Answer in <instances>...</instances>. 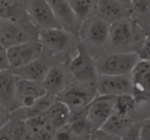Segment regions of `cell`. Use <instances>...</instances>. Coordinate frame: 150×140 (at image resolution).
<instances>
[{
	"instance_id": "cell-31",
	"label": "cell",
	"mask_w": 150,
	"mask_h": 140,
	"mask_svg": "<svg viewBox=\"0 0 150 140\" xmlns=\"http://www.w3.org/2000/svg\"><path fill=\"white\" fill-rule=\"evenodd\" d=\"M0 140H13L10 135L8 121L0 128Z\"/></svg>"
},
{
	"instance_id": "cell-33",
	"label": "cell",
	"mask_w": 150,
	"mask_h": 140,
	"mask_svg": "<svg viewBox=\"0 0 150 140\" xmlns=\"http://www.w3.org/2000/svg\"><path fill=\"white\" fill-rule=\"evenodd\" d=\"M130 10V0H115Z\"/></svg>"
},
{
	"instance_id": "cell-32",
	"label": "cell",
	"mask_w": 150,
	"mask_h": 140,
	"mask_svg": "<svg viewBox=\"0 0 150 140\" xmlns=\"http://www.w3.org/2000/svg\"><path fill=\"white\" fill-rule=\"evenodd\" d=\"M9 115L10 113L8 111L0 104V128H1L8 121Z\"/></svg>"
},
{
	"instance_id": "cell-16",
	"label": "cell",
	"mask_w": 150,
	"mask_h": 140,
	"mask_svg": "<svg viewBox=\"0 0 150 140\" xmlns=\"http://www.w3.org/2000/svg\"><path fill=\"white\" fill-rule=\"evenodd\" d=\"M96 13L110 23L130 16V10L115 0H97Z\"/></svg>"
},
{
	"instance_id": "cell-24",
	"label": "cell",
	"mask_w": 150,
	"mask_h": 140,
	"mask_svg": "<svg viewBox=\"0 0 150 140\" xmlns=\"http://www.w3.org/2000/svg\"><path fill=\"white\" fill-rule=\"evenodd\" d=\"M97 0H69L75 15L81 23L86 19L93 17L96 13Z\"/></svg>"
},
{
	"instance_id": "cell-22",
	"label": "cell",
	"mask_w": 150,
	"mask_h": 140,
	"mask_svg": "<svg viewBox=\"0 0 150 140\" xmlns=\"http://www.w3.org/2000/svg\"><path fill=\"white\" fill-rule=\"evenodd\" d=\"M132 122L134 121L131 118L121 115L114 109L111 116L100 130L111 135L120 136Z\"/></svg>"
},
{
	"instance_id": "cell-19",
	"label": "cell",
	"mask_w": 150,
	"mask_h": 140,
	"mask_svg": "<svg viewBox=\"0 0 150 140\" xmlns=\"http://www.w3.org/2000/svg\"><path fill=\"white\" fill-rule=\"evenodd\" d=\"M43 115L51 128L56 131L68 123L70 109L65 104L57 98Z\"/></svg>"
},
{
	"instance_id": "cell-13",
	"label": "cell",
	"mask_w": 150,
	"mask_h": 140,
	"mask_svg": "<svg viewBox=\"0 0 150 140\" xmlns=\"http://www.w3.org/2000/svg\"><path fill=\"white\" fill-rule=\"evenodd\" d=\"M45 94L42 83L16 77V99L19 108L30 107Z\"/></svg>"
},
{
	"instance_id": "cell-34",
	"label": "cell",
	"mask_w": 150,
	"mask_h": 140,
	"mask_svg": "<svg viewBox=\"0 0 150 140\" xmlns=\"http://www.w3.org/2000/svg\"><path fill=\"white\" fill-rule=\"evenodd\" d=\"M76 140H92V134H85V135L79 137V138Z\"/></svg>"
},
{
	"instance_id": "cell-8",
	"label": "cell",
	"mask_w": 150,
	"mask_h": 140,
	"mask_svg": "<svg viewBox=\"0 0 150 140\" xmlns=\"http://www.w3.org/2000/svg\"><path fill=\"white\" fill-rule=\"evenodd\" d=\"M115 97L96 95L88 105L86 121L93 132L100 129L114 112Z\"/></svg>"
},
{
	"instance_id": "cell-6",
	"label": "cell",
	"mask_w": 150,
	"mask_h": 140,
	"mask_svg": "<svg viewBox=\"0 0 150 140\" xmlns=\"http://www.w3.org/2000/svg\"><path fill=\"white\" fill-rule=\"evenodd\" d=\"M39 30L29 23H19L10 19L0 18V42L7 48L22 42L38 39Z\"/></svg>"
},
{
	"instance_id": "cell-12",
	"label": "cell",
	"mask_w": 150,
	"mask_h": 140,
	"mask_svg": "<svg viewBox=\"0 0 150 140\" xmlns=\"http://www.w3.org/2000/svg\"><path fill=\"white\" fill-rule=\"evenodd\" d=\"M133 95L138 104L150 98V61L141 59L130 73Z\"/></svg>"
},
{
	"instance_id": "cell-17",
	"label": "cell",
	"mask_w": 150,
	"mask_h": 140,
	"mask_svg": "<svg viewBox=\"0 0 150 140\" xmlns=\"http://www.w3.org/2000/svg\"><path fill=\"white\" fill-rule=\"evenodd\" d=\"M42 85L47 94L57 98L67 85L65 71L62 67L51 66L42 80Z\"/></svg>"
},
{
	"instance_id": "cell-4",
	"label": "cell",
	"mask_w": 150,
	"mask_h": 140,
	"mask_svg": "<svg viewBox=\"0 0 150 140\" xmlns=\"http://www.w3.org/2000/svg\"><path fill=\"white\" fill-rule=\"evenodd\" d=\"M141 60L136 52H113L95 61L100 75H123L131 73Z\"/></svg>"
},
{
	"instance_id": "cell-30",
	"label": "cell",
	"mask_w": 150,
	"mask_h": 140,
	"mask_svg": "<svg viewBox=\"0 0 150 140\" xmlns=\"http://www.w3.org/2000/svg\"><path fill=\"white\" fill-rule=\"evenodd\" d=\"M92 140H121L120 136L106 134L98 130L92 133Z\"/></svg>"
},
{
	"instance_id": "cell-18",
	"label": "cell",
	"mask_w": 150,
	"mask_h": 140,
	"mask_svg": "<svg viewBox=\"0 0 150 140\" xmlns=\"http://www.w3.org/2000/svg\"><path fill=\"white\" fill-rule=\"evenodd\" d=\"M50 67L48 61L41 57L23 66L14 69L13 71L16 77L42 83Z\"/></svg>"
},
{
	"instance_id": "cell-7",
	"label": "cell",
	"mask_w": 150,
	"mask_h": 140,
	"mask_svg": "<svg viewBox=\"0 0 150 140\" xmlns=\"http://www.w3.org/2000/svg\"><path fill=\"white\" fill-rule=\"evenodd\" d=\"M44 50L38 39L29 40L7 48L10 69L23 66L43 56Z\"/></svg>"
},
{
	"instance_id": "cell-20",
	"label": "cell",
	"mask_w": 150,
	"mask_h": 140,
	"mask_svg": "<svg viewBox=\"0 0 150 140\" xmlns=\"http://www.w3.org/2000/svg\"><path fill=\"white\" fill-rule=\"evenodd\" d=\"M92 133L86 120L68 123L54 132L52 140H76L85 134Z\"/></svg>"
},
{
	"instance_id": "cell-2",
	"label": "cell",
	"mask_w": 150,
	"mask_h": 140,
	"mask_svg": "<svg viewBox=\"0 0 150 140\" xmlns=\"http://www.w3.org/2000/svg\"><path fill=\"white\" fill-rule=\"evenodd\" d=\"M111 23L98 15L86 19L81 23L78 39L92 55V52L107 48Z\"/></svg>"
},
{
	"instance_id": "cell-3",
	"label": "cell",
	"mask_w": 150,
	"mask_h": 140,
	"mask_svg": "<svg viewBox=\"0 0 150 140\" xmlns=\"http://www.w3.org/2000/svg\"><path fill=\"white\" fill-rule=\"evenodd\" d=\"M77 36L62 28H49L39 30L38 40L44 52L51 56L65 55L76 52L79 42Z\"/></svg>"
},
{
	"instance_id": "cell-35",
	"label": "cell",
	"mask_w": 150,
	"mask_h": 140,
	"mask_svg": "<svg viewBox=\"0 0 150 140\" xmlns=\"http://www.w3.org/2000/svg\"><path fill=\"white\" fill-rule=\"evenodd\" d=\"M149 4H150V0H149Z\"/></svg>"
},
{
	"instance_id": "cell-23",
	"label": "cell",
	"mask_w": 150,
	"mask_h": 140,
	"mask_svg": "<svg viewBox=\"0 0 150 140\" xmlns=\"http://www.w3.org/2000/svg\"><path fill=\"white\" fill-rule=\"evenodd\" d=\"M138 103L132 94H125L116 96L114 103V111L121 115L131 118L133 121L136 120Z\"/></svg>"
},
{
	"instance_id": "cell-28",
	"label": "cell",
	"mask_w": 150,
	"mask_h": 140,
	"mask_svg": "<svg viewBox=\"0 0 150 140\" xmlns=\"http://www.w3.org/2000/svg\"><path fill=\"white\" fill-rule=\"evenodd\" d=\"M10 69L7 56V48L0 42V71Z\"/></svg>"
},
{
	"instance_id": "cell-10",
	"label": "cell",
	"mask_w": 150,
	"mask_h": 140,
	"mask_svg": "<svg viewBox=\"0 0 150 140\" xmlns=\"http://www.w3.org/2000/svg\"><path fill=\"white\" fill-rule=\"evenodd\" d=\"M95 87L97 94L101 96H119L133 93L130 74L123 75L98 74Z\"/></svg>"
},
{
	"instance_id": "cell-26",
	"label": "cell",
	"mask_w": 150,
	"mask_h": 140,
	"mask_svg": "<svg viewBox=\"0 0 150 140\" xmlns=\"http://www.w3.org/2000/svg\"><path fill=\"white\" fill-rule=\"evenodd\" d=\"M120 137L121 140H141L140 121L132 122Z\"/></svg>"
},
{
	"instance_id": "cell-29",
	"label": "cell",
	"mask_w": 150,
	"mask_h": 140,
	"mask_svg": "<svg viewBox=\"0 0 150 140\" xmlns=\"http://www.w3.org/2000/svg\"><path fill=\"white\" fill-rule=\"evenodd\" d=\"M141 122V140H150V118Z\"/></svg>"
},
{
	"instance_id": "cell-25",
	"label": "cell",
	"mask_w": 150,
	"mask_h": 140,
	"mask_svg": "<svg viewBox=\"0 0 150 140\" xmlns=\"http://www.w3.org/2000/svg\"><path fill=\"white\" fill-rule=\"evenodd\" d=\"M8 123L13 140H34L33 134L25 120L9 118Z\"/></svg>"
},
{
	"instance_id": "cell-14",
	"label": "cell",
	"mask_w": 150,
	"mask_h": 140,
	"mask_svg": "<svg viewBox=\"0 0 150 140\" xmlns=\"http://www.w3.org/2000/svg\"><path fill=\"white\" fill-rule=\"evenodd\" d=\"M46 1L60 27L77 36L81 22L75 15L69 0H46Z\"/></svg>"
},
{
	"instance_id": "cell-9",
	"label": "cell",
	"mask_w": 150,
	"mask_h": 140,
	"mask_svg": "<svg viewBox=\"0 0 150 140\" xmlns=\"http://www.w3.org/2000/svg\"><path fill=\"white\" fill-rule=\"evenodd\" d=\"M23 4L29 20L38 30L61 28L46 0H23Z\"/></svg>"
},
{
	"instance_id": "cell-11",
	"label": "cell",
	"mask_w": 150,
	"mask_h": 140,
	"mask_svg": "<svg viewBox=\"0 0 150 140\" xmlns=\"http://www.w3.org/2000/svg\"><path fill=\"white\" fill-rule=\"evenodd\" d=\"M97 95L96 87L90 85L68 86L57 96V99L65 104L70 109L86 107Z\"/></svg>"
},
{
	"instance_id": "cell-1",
	"label": "cell",
	"mask_w": 150,
	"mask_h": 140,
	"mask_svg": "<svg viewBox=\"0 0 150 140\" xmlns=\"http://www.w3.org/2000/svg\"><path fill=\"white\" fill-rule=\"evenodd\" d=\"M147 32L130 17L110 25L107 48L113 52H136L140 50Z\"/></svg>"
},
{
	"instance_id": "cell-5",
	"label": "cell",
	"mask_w": 150,
	"mask_h": 140,
	"mask_svg": "<svg viewBox=\"0 0 150 140\" xmlns=\"http://www.w3.org/2000/svg\"><path fill=\"white\" fill-rule=\"evenodd\" d=\"M69 70L76 82L79 84L95 86L98 77L95 60L79 42L76 52L69 63Z\"/></svg>"
},
{
	"instance_id": "cell-15",
	"label": "cell",
	"mask_w": 150,
	"mask_h": 140,
	"mask_svg": "<svg viewBox=\"0 0 150 140\" xmlns=\"http://www.w3.org/2000/svg\"><path fill=\"white\" fill-rule=\"evenodd\" d=\"M0 104L9 113L19 108L16 99V76L11 69L0 71Z\"/></svg>"
},
{
	"instance_id": "cell-27",
	"label": "cell",
	"mask_w": 150,
	"mask_h": 140,
	"mask_svg": "<svg viewBox=\"0 0 150 140\" xmlns=\"http://www.w3.org/2000/svg\"><path fill=\"white\" fill-rule=\"evenodd\" d=\"M138 53L141 59L150 61V30L146 33L144 41Z\"/></svg>"
},
{
	"instance_id": "cell-21",
	"label": "cell",
	"mask_w": 150,
	"mask_h": 140,
	"mask_svg": "<svg viewBox=\"0 0 150 140\" xmlns=\"http://www.w3.org/2000/svg\"><path fill=\"white\" fill-rule=\"evenodd\" d=\"M130 18L144 30H150V4L149 0H130Z\"/></svg>"
}]
</instances>
